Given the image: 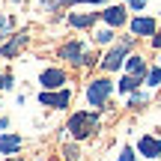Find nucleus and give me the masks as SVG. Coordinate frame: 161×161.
<instances>
[{
  "mask_svg": "<svg viewBox=\"0 0 161 161\" xmlns=\"http://www.w3.org/2000/svg\"><path fill=\"white\" fill-rule=\"evenodd\" d=\"M110 90H114V84H110V80H104V78L92 80V84L86 86V98H90V104H92V108H102V104L108 102Z\"/></svg>",
  "mask_w": 161,
  "mask_h": 161,
  "instance_id": "obj_1",
  "label": "nucleus"
},
{
  "mask_svg": "<svg viewBox=\"0 0 161 161\" xmlns=\"http://www.w3.org/2000/svg\"><path fill=\"white\" fill-rule=\"evenodd\" d=\"M137 84H140V75H128V78L119 80V90L122 92H131V90H137Z\"/></svg>",
  "mask_w": 161,
  "mask_h": 161,
  "instance_id": "obj_13",
  "label": "nucleus"
},
{
  "mask_svg": "<svg viewBox=\"0 0 161 161\" xmlns=\"http://www.w3.org/2000/svg\"><path fill=\"white\" fill-rule=\"evenodd\" d=\"M140 155H149V158H155V155H161V140H155V137H140Z\"/></svg>",
  "mask_w": 161,
  "mask_h": 161,
  "instance_id": "obj_8",
  "label": "nucleus"
},
{
  "mask_svg": "<svg viewBox=\"0 0 161 161\" xmlns=\"http://www.w3.org/2000/svg\"><path fill=\"white\" fill-rule=\"evenodd\" d=\"M102 18L108 24H116V27H119V24H125V9H122V6H108V9L102 12Z\"/></svg>",
  "mask_w": 161,
  "mask_h": 161,
  "instance_id": "obj_10",
  "label": "nucleus"
},
{
  "mask_svg": "<svg viewBox=\"0 0 161 161\" xmlns=\"http://www.w3.org/2000/svg\"><path fill=\"white\" fill-rule=\"evenodd\" d=\"M152 45H155L158 51H161V36H155V39H152Z\"/></svg>",
  "mask_w": 161,
  "mask_h": 161,
  "instance_id": "obj_19",
  "label": "nucleus"
},
{
  "mask_svg": "<svg viewBox=\"0 0 161 161\" xmlns=\"http://www.w3.org/2000/svg\"><path fill=\"white\" fill-rule=\"evenodd\" d=\"M119 161H137V158H134L131 149H122V152H119Z\"/></svg>",
  "mask_w": 161,
  "mask_h": 161,
  "instance_id": "obj_16",
  "label": "nucleus"
},
{
  "mask_svg": "<svg viewBox=\"0 0 161 161\" xmlns=\"http://www.w3.org/2000/svg\"><path fill=\"white\" fill-rule=\"evenodd\" d=\"M143 72H146L143 57H128V75H140L143 78Z\"/></svg>",
  "mask_w": 161,
  "mask_h": 161,
  "instance_id": "obj_11",
  "label": "nucleus"
},
{
  "mask_svg": "<svg viewBox=\"0 0 161 161\" xmlns=\"http://www.w3.org/2000/svg\"><path fill=\"white\" fill-rule=\"evenodd\" d=\"M21 149V137L18 134H0V155H12Z\"/></svg>",
  "mask_w": 161,
  "mask_h": 161,
  "instance_id": "obj_6",
  "label": "nucleus"
},
{
  "mask_svg": "<svg viewBox=\"0 0 161 161\" xmlns=\"http://www.w3.org/2000/svg\"><path fill=\"white\" fill-rule=\"evenodd\" d=\"M24 45H27V36H24V33L12 36V39H9V42H6V45H3V57H15V54L21 51Z\"/></svg>",
  "mask_w": 161,
  "mask_h": 161,
  "instance_id": "obj_9",
  "label": "nucleus"
},
{
  "mask_svg": "<svg viewBox=\"0 0 161 161\" xmlns=\"http://www.w3.org/2000/svg\"><path fill=\"white\" fill-rule=\"evenodd\" d=\"M155 27H158V24L152 21V18H134V21H131V30L137 36H152V33H155Z\"/></svg>",
  "mask_w": 161,
  "mask_h": 161,
  "instance_id": "obj_7",
  "label": "nucleus"
},
{
  "mask_svg": "<svg viewBox=\"0 0 161 161\" xmlns=\"http://www.w3.org/2000/svg\"><path fill=\"white\" fill-rule=\"evenodd\" d=\"M92 21H96V12H86V15H72V18H69L72 27H90Z\"/></svg>",
  "mask_w": 161,
  "mask_h": 161,
  "instance_id": "obj_12",
  "label": "nucleus"
},
{
  "mask_svg": "<svg viewBox=\"0 0 161 161\" xmlns=\"http://www.w3.org/2000/svg\"><path fill=\"white\" fill-rule=\"evenodd\" d=\"M125 54H128V42H119V45H116L114 51H110L108 57H104V63H102V66H104L108 72L119 69V66H122V60H125Z\"/></svg>",
  "mask_w": 161,
  "mask_h": 161,
  "instance_id": "obj_4",
  "label": "nucleus"
},
{
  "mask_svg": "<svg viewBox=\"0 0 161 161\" xmlns=\"http://www.w3.org/2000/svg\"><path fill=\"white\" fill-rule=\"evenodd\" d=\"M42 84H45V90H54V86L66 84V72L63 69H45L42 72Z\"/></svg>",
  "mask_w": 161,
  "mask_h": 161,
  "instance_id": "obj_5",
  "label": "nucleus"
},
{
  "mask_svg": "<svg viewBox=\"0 0 161 161\" xmlns=\"http://www.w3.org/2000/svg\"><path fill=\"white\" fill-rule=\"evenodd\" d=\"M66 161H78V146H66Z\"/></svg>",
  "mask_w": 161,
  "mask_h": 161,
  "instance_id": "obj_15",
  "label": "nucleus"
},
{
  "mask_svg": "<svg viewBox=\"0 0 161 161\" xmlns=\"http://www.w3.org/2000/svg\"><path fill=\"white\" fill-rule=\"evenodd\" d=\"M146 84H149V86H158L161 84V69H152L149 78H146Z\"/></svg>",
  "mask_w": 161,
  "mask_h": 161,
  "instance_id": "obj_14",
  "label": "nucleus"
},
{
  "mask_svg": "<svg viewBox=\"0 0 161 161\" xmlns=\"http://www.w3.org/2000/svg\"><path fill=\"white\" fill-rule=\"evenodd\" d=\"M128 3H131V9H143V6H146V0H128Z\"/></svg>",
  "mask_w": 161,
  "mask_h": 161,
  "instance_id": "obj_18",
  "label": "nucleus"
},
{
  "mask_svg": "<svg viewBox=\"0 0 161 161\" xmlns=\"http://www.w3.org/2000/svg\"><path fill=\"white\" fill-rule=\"evenodd\" d=\"M69 98H72L69 90H60V92H48V90H42L39 102L45 104V108H66V104H69Z\"/></svg>",
  "mask_w": 161,
  "mask_h": 161,
  "instance_id": "obj_3",
  "label": "nucleus"
},
{
  "mask_svg": "<svg viewBox=\"0 0 161 161\" xmlns=\"http://www.w3.org/2000/svg\"><path fill=\"white\" fill-rule=\"evenodd\" d=\"M92 128H96V116H92V114H75V116L69 119V131L75 134L78 140H80V137H90Z\"/></svg>",
  "mask_w": 161,
  "mask_h": 161,
  "instance_id": "obj_2",
  "label": "nucleus"
},
{
  "mask_svg": "<svg viewBox=\"0 0 161 161\" xmlns=\"http://www.w3.org/2000/svg\"><path fill=\"white\" fill-rule=\"evenodd\" d=\"M96 39H98V42H110V39H114V33H110V30H102Z\"/></svg>",
  "mask_w": 161,
  "mask_h": 161,
  "instance_id": "obj_17",
  "label": "nucleus"
}]
</instances>
